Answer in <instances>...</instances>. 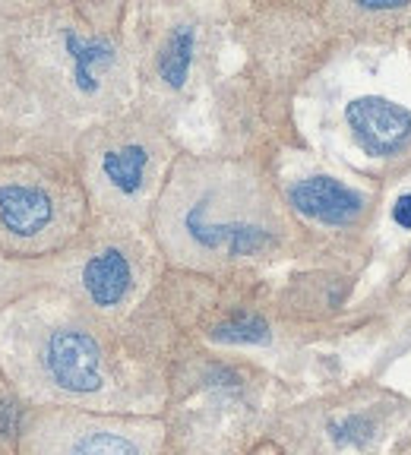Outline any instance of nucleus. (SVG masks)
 Here are the masks:
<instances>
[{
    "mask_svg": "<svg viewBox=\"0 0 411 455\" xmlns=\"http://www.w3.org/2000/svg\"><path fill=\"white\" fill-rule=\"evenodd\" d=\"M165 243L184 259H254L278 243L270 206L247 178L181 168L162 203Z\"/></svg>",
    "mask_w": 411,
    "mask_h": 455,
    "instance_id": "nucleus-1",
    "label": "nucleus"
},
{
    "mask_svg": "<svg viewBox=\"0 0 411 455\" xmlns=\"http://www.w3.org/2000/svg\"><path fill=\"white\" fill-rule=\"evenodd\" d=\"M73 199L54 174L32 162L0 164V250L38 253L70 235Z\"/></svg>",
    "mask_w": 411,
    "mask_h": 455,
    "instance_id": "nucleus-2",
    "label": "nucleus"
},
{
    "mask_svg": "<svg viewBox=\"0 0 411 455\" xmlns=\"http://www.w3.org/2000/svg\"><path fill=\"white\" fill-rule=\"evenodd\" d=\"M156 156L140 140H114L95 156V187L108 203H133L149 187Z\"/></svg>",
    "mask_w": 411,
    "mask_h": 455,
    "instance_id": "nucleus-3",
    "label": "nucleus"
},
{
    "mask_svg": "<svg viewBox=\"0 0 411 455\" xmlns=\"http://www.w3.org/2000/svg\"><path fill=\"white\" fill-rule=\"evenodd\" d=\"M44 370L60 389L95 392L101 386V355L83 329H54L44 341Z\"/></svg>",
    "mask_w": 411,
    "mask_h": 455,
    "instance_id": "nucleus-4",
    "label": "nucleus"
},
{
    "mask_svg": "<svg viewBox=\"0 0 411 455\" xmlns=\"http://www.w3.org/2000/svg\"><path fill=\"white\" fill-rule=\"evenodd\" d=\"M345 121L367 156H396L411 140V114L390 99H358L345 108Z\"/></svg>",
    "mask_w": 411,
    "mask_h": 455,
    "instance_id": "nucleus-5",
    "label": "nucleus"
},
{
    "mask_svg": "<svg viewBox=\"0 0 411 455\" xmlns=\"http://www.w3.org/2000/svg\"><path fill=\"white\" fill-rule=\"evenodd\" d=\"M291 206L323 225H348L364 209V196L335 178H307L288 190Z\"/></svg>",
    "mask_w": 411,
    "mask_h": 455,
    "instance_id": "nucleus-6",
    "label": "nucleus"
},
{
    "mask_svg": "<svg viewBox=\"0 0 411 455\" xmlns=\"http://www.w3.org/2000/svg\"><path fill=\"white\" fill-rule=\"evenodd\" d=\"M83 291L95 307H121L133 291V263L130 256L117 247L99 250V253L83 266Z\"/></svg>",
    "mask_w": 411,
    "mask_h": 455,
    "instance_id": "nucleus-7",
    "label": "nucleus"
},
{
    "mask_svg": "<svg viewBox=\"0 0 411 455\" xmlns=\"http://www.w3.org/2000/svg\"><path fill=\"white\" fill-rule=\"evenodd\" d=\"M64 51L70 60V76L83 95H95L101 79L117 64V48L101 36H83L77 28H64Z\"/></svg>",
    "mask_w": 411,
    "mask_h": 455,
    "instance_id": "nucleus-8",
    "label": "nucleus"
},
{
    "mask_svg": "<svg viewBox=\"0 0 411 455\" xmlns=\"http://www.w3.org/2000/svg\"><path fill=\"white\" fill-rule=\"evenodd\" d=\"M193 54H197V28L193 26H174L165 38L162 51H158L156 70L168 89H184L187 76H190Z\"/></svg>",
    "mask_w": 411,
    "mask_h": 455,
    "instance_id": "nucleus-9",
    "label": "nucleus"
},
{
    "mask_svg": "<svg viewBox=\"0 0 411 455\" xmlns=\"http://www.w3.org/2000/svg\"><path fill=\"white\" fill-rule=\"evenodd\" d=\"M60 455H142V446L130 434L93 427V430H77L67 436Z\"/></svg>",
    "mask_w": 411,
    "mask_h": 455,
    "instance_id": "nucleus-10",
    "label": "nucleus"
},
{
    "mask_svg": "<svg viewBox=\"0 0 411 455\" xmlns=\"http://www.w3.org/2000/svg\"><path fill=\"white\" fill-rule=\"evenodd\" d=\"M213 339L228 341V345H262V341H270V326L254 313H241V316L219 323L213 329Z\"/></svg>",
    "mask_w": 411,
    "mask_h": 455,
    "instance_id": "nucleus-11",
    "label": "nucleus"
},
{
    "mask_svg": "<svg viewBox=\"0 0 411 455\" xmlns=\"http://www.w3.org/2000/svg\"><path fill=\"white\" fill-rule=\"evenodd\" d=\"M329 434H333V440L339 446H364L370 440V434H374V424L367 418H361V414H348L345 420L329 427Z\"/></svg>",
    "mask_w": 411,
    "mask_h": 455,
    "instance_id": "nucleus-12",
    "label": "nucleus"
},
{
    "mask_svg": "<svg viewBox=\"0 0 411 455\" xmlns=\"http://www.w3.org/2000/svg\"><path fill=\"white\" fill-rule=\"evenodd\" d=\"M16 427H20V408L0 402V436L16 434Z\"/></svg>",
    "mask_w": 411,
    "mask_h": 455,
    "instance_id": "nucleus-13",
    "label": "nucleus"
},
{
    "mask_svg": "<svg viewBox=\"0 0 411 455\" xmlns=\"http://www.w3.org/2000/svg\"><path fill=\"white\" fill-rule=\"evenodd\" d=\"M392 219H396V225L411 228V193H405V196H399L396 209H392Z\"/></svg>",
    "mask_w": 411,
    "mask_h": 455,
    "instance_id": "nucleus-14",
    "label": "nucleus"
},
{
    "mask_svg": "<svg viewBox=\"0 0 411 455\" xmlns=\"http://www.w3.org/2000/svg\"><path fill=\"white\" fill-rule=\"evenodd\" d=\"M402 7V0H364L361 10H370V13H376V10H396Z\"/></svg>",
    "mask_w": 411,
    "mask_h": 455,
    "instance_id": "nucleus-15",
    "label": "nucleus"
}]
</instances>
